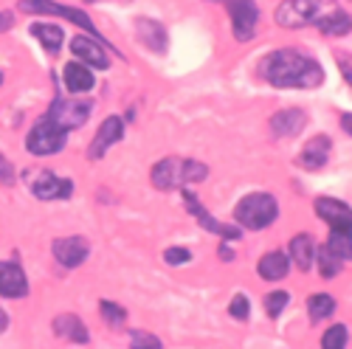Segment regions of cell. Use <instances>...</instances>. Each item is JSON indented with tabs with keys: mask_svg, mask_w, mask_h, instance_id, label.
<instances>
[{
	"mask_svg": "<svg viewBox=\"0 0 352 349\" xmlns=\"http://www.w3.org/2000/svg\"><path fill=\"white\" fill-rule=\"evenodd\" d=\"M287 302H290V296L285 293V290H274V293H268V296H265V310H268V315H271V318H279L282 310L287 307Z\"/></svg>",
	"mask_w": 352,
	"mask_h": 349,
	"instance_id": "obj_29",
	"label": "cell"
},
{
	"mask_svg": "<svg viewBox=\"0 0 352 349\" xmlns=\"http://www.w3.org/2000/svg\"><path fill=\"white\" fill-rule=\"evenodd\" d=\"M316 214L330 225V234H346L352 237V209L336 197H318L313 203Z\"/></svg>",
	"mask_w": 352,
	"mask_h": 349,
	"instance_id": "obj_8",
	"label": "cell"
},
{
	"mask_svg": "<svg viewBox=\"0 0 352 349\" xmlns=\"http://www.w3.org/2000/svg\"><path fill=\"white\" fill-rule=\"evenodd\" d=\"M341 127L352 135V113H344V115H341Z\"/></svg>",
	"mask_w": 352,
	"mask_h": 349,
	"instance_id": "obj_35",
	"label": "cell"
},
{
	"mask_svg": "<svg viewBox=\"0 0 352 349\" xmlns=\"http://www.w3.org/2000/svg\"><path fill=\"white\" fill-rule=\"evenodd\" d=\"M228 14H231V32L240 43H248L259 25V6L254 0H228Z\"/></svg>",
	"mask_w": 352,
	"mask_h": 349,
	"instance_id": "obj_9",
	"label": "cell"
},
{
	"mask_svg": "<svg viewBox=\"0 0 352 349\" xmlns=\"http://www.w3.org/2000/svg\"><path fill=\"white\" fill-rule=\"evenodd\" d=\"M32 37H37L40 40V45L45 48V51H51V54H56L63 48V40H65V34H63V28L60 25H54V23H32Z\"/></svg>",
	"mask_w": 352,
	"mask_h": 349,
	"instance_id": "obj_23",
	"label": "cell"
},
{
	"mask_svg": "<svg viewBox=\"0 0 352 349\" xmlns=\"http://www.w3.org/2000/svg\"><path fill=\"white\" fill-rule=\"evenodd\" d=\"M28 189H32V194L40 200H68L74 192V183L68 178H60L56 172L43 169L28 181Z\"/></svg>",
	"mask_w": 352,
	"mask_h": 349,
	"instance_id": "obj_11",
	"label": "cell"
},
{
	"mask_svg": "<svg viewBox=\"0 0 352 349\" xmlns=\"http://www.w3.org/2000/svg\"><path fill=\"white\" fill-rule=\"evenodd\" d=\"M153 186L161 192H172V189H184L186 183H200L209 178V166L200 161H184V158H164L153 166L150 172Z\"/></svg>",
	"mask_w": 352,
	"mask_h": 349,
	"instance_id": "obj_3",
	"label": "cell"
},
{
	"mask_svg": "<svg viewBox=\"0 0 352 349\" xmlns=\"http://www.w3.org/2000/svg\"><path fill=\"white\" fill-rule=\"evenodd\" d=\"M63 82L71 93H87V91H94V85H96L91 68L82 65V63H68L63 71Z\"/></svg>",
	"mask_w": 352,
	"mask_h": 349,
	"instance_id": "obj_21",
	"label": "cell"
},
{
	"mask_svg": "<svg viewBox=\"0 0 352 349\" xmlns=\"http://www.w3.org/2000/svg\"><path fill=\"white\" fill-rule=\"evenodd\" d=\"M276 217H279V203L268 192H251L237 203V209H234V223L248 231L268 228V225H274Z\"/></svg>",
	"mask_w": 352,
	"mask_h": 349,
	"instance_id": "obj_4",
	"label": "cell"
},
{
	"mask_svg": "<svg viewBox=\"0 0 352 349\" xmlns=\"http://www.w3.org/2000/svg\"><path fill=\"white\" fill-rule=\"evenodd\" d=\"M307 313H310V322L318 324V322H324V318H330L336 313V299L327 296V293H316L307 299Z\"/></svg>",
	"mask_w": 352,
	"mask_h": 349,
	"instance_id": "obj_24",
	"label": "cell"
},
{
	"mask_svg": "<svg viewBox=\"0 0 352 349\" xmlns=\"http://www.w3.org/2000/svg\"><path fill=\"white\" fill-rule=\"evenodd\" d=\"M6 327H9V315H6V310L0 307V335L6 333Z\"/></svg>",
	"mask_w": 352,
	"mask_h": 349,
	"instance_id": "obj_36",
	"label": "cell"
},
{
	"mask_svg": "<svg viewBox=\"0 0 352 349\" xmlns=\"http://www.w3.org/2000/svg\"><path fill=\"white\" fill-rule=\"evenodd\" d=\"M330 150H333V141L327 138V135H313L305 147H302V153H299V166L302 169H310V172H316V169H321L327 161H330Z\"/></svg>",
	"mask_w": 352,
	"mask_h": 349,
	"instance_id": "obj_15",
	"label": "cell"
},
{
	"mask_svg": "<svg viewBox=\"0 0 352 349\" xmlns=\"http://www.w3.org/2000/svg\"><path fill=\"white\" fill-rule=\"evenodd\" d=\"M290 259L296 262L299 271H310L316 262V243L310 234H296L290 240Z\"/></svg>",
	"mask_w": 352,
	"mask_h": 349,
	"instance_id": "obj_22",
	"label": "cell"
},
{
	"mask_svg": "<svg viewBox=\"0 0 352 349\" xmlns=\"http://www.w3.org/2000/svg\"><path fill=\"white\" fill-rule=\"evenodd\" d=\"M346 327L344 324H336L324 333V338H321V349H344L346 346Z\"/></svg>",
	"mask_w": 352,
	"mask_h": 349,
	"instance_id": "obj_28",
	"label": "cell"
},
{
	"mask_svg": "<svg viewBox=\"0 0 352 349\" xmlns=\"http://www.w3.org/2000/svg\"><path fill=\"white\" fill-rule=\"evenodd\" d=\"M305 124H307V115H305V110H299V107H290V110H282V113L271 115V133H274L276 138L296 135V133L305 130Z\"/></svg>",
	"mask_w": 352,
	"mask_h": 349,
	"instance_id": "obj_17",
	"label": "cell"
},
{
	"mask_svg": "<svg viewBox=\"0 0 352 349\" xmlns=\"http://www.w3.org/2000/svg\"><path fill=\"white\" fill-rule=\"evenodd\" d=\"M65 144H68V133L60 124H54L48 115H43V119L32 130H28V135H25V150L32 155H40V158L63 153Z\"/></svg>",
	"mask_w": 352,
	"mask_h": 349,
	"instance_id": "obj_5",
	"label": "cell"
},
{
	"mask_svg": "<svg viewBox=\"0 0 352 349\" xmlns=\"http://www.w3.org/2000/svg\"><path fill=\"white\" fill-rule=\"evenodd\" d=\"M276 23L282 28L316 25L327 37H344L352 32V17L338 0H282L276 6Z\"/></svg>",
	"mask_w": 352,
	"mask_h": 349,
	"instance_id": "obj_1",
	"label": "cell"
},
{
	"mask_svg": "<svg viewBox=\"0 0 352 349\" xmlns=\"http://www.w3.org/2000/svg\"><path fill=\"white\" fill-rule=\"evenodd\" d=\"M51 327H54V333H56V335L65 338V341H71V344H87V341H91V333H87L85 322H82L79 315H74V313H63V315H56Z\"/></svg>",
	"mask_w": 352,
	"mask_h": 349,
	"instance_id": "obj_19",
	"label": "cell"
},
{
	"mask_svg": "<svg viewBox=\"0 0 352 349\" xmlns=\"http://www.w3.org/2000/svg\"><path fill=\"white\" fill-rule=\"evenodd\" d=\"M99 313H102V318L110 327H122L124 318H127V310L119 307V304H113V302H99Z\"/></svg>",
	"mask_w": 352,
	"mask_h": 349,
	"instance_id": "obj_26",
	"label": "cell"
},
{
	"mask_svg": "<svg viewBox=\"0 0 352 349\" xmlns=\"http://www.w3.org/2000/svg\"><path fill=\"white\" fill-rule=\"evenodd\" d=\"M316 259H318V273L324 276V279H333V276L341 273V262L344 259H338L327 245L324 248H316Z\"/></svg>",
	"mask_w": 352,
	"mask_h": 349,
	"instance_id": "obj_25",
	"label": "cell"
},
{
	"mask_svg": "<svg viewBox=\"0 0 352 349\" xmlns=\"http://www.w3.org/2000/svg\"><path fill=\"white\" fill-rule=\"evenodd\" d=\"M0 183H6V186L14 183V166L3 153H0Z\"/></svg>",
	"mask_w": 352,
	"mask_h": 349,
	"instance_id": "obj_32",
	"label": "cell"
},
{
	"mask_svg": "<svg viewBox=\"0 0 352 349\" xmlns=\"http://www.w3.org/2000/svg\"><path fill=\"white\" fill-rule=\"evenodd\" d=\"M130 349H164L161 338L153 333H144V330H133L130 333Z\"/></svg>",
	"mask_w": 352,
	"mask_h": 349,
	"instance_id": "obj_27",
	"label": "cell"
},
{
	"mask_svg": "<svg viewBox=\"0 0 352 349\" xmlns=\"http://www.w3.org/2000/svg\"><path fill=\"white\" fill-rule=\"evenodd\" d=\"M14 23V17L12 14H6V12H0V32H3V28H9Z\"/></svg>",
	"mask_w": 352,
	"mask_h": 349,
	"instance_id": "obj_34",
	"label": "cell"
},
{
	"mask_svg": "<svg viewBox=\"0 0 352 349\" xmlns=\"http://www.w3.org/2000/svg\"><path fill=\"white\" fill-rule=\"evenodd\" d=\"M71 51L79 56V63H87V65H94L99 71H107L110 68V60H107V54L102 48V43L96 37H82L76 34L71 40Z\"/></svg>",
	"mask_w": 352,
	"mask_h": 349,
	"instance_id": "obj_16",
	"label": "cell"
},
{
	"mask_svg": "<svg viewBox=\"0 0 352 349\" xmlns=\"http://www.w3.org/2000/svg\"><path fill=\"white\" fill-rule=\"evenodd\" d=\"M20 12H28V14H60V17L71 20V23H76V25H82L85 32H91L96 40H102L99 32H96V25H94V20L87 17L82 9L60 6V3H51V0H20Z\"/></svg>",
	"mask_w": 352,
	"mask_h": 349,
	"instance_id": "obj_7",
	"label": "cell"
},
{
	"mask_svg": "<svg viewBox=\"0 0 352 349\" xmlns=\"http://www.w3.org/2000/svg\"><path fill=\"white\" fill-rule=\"evenodd\" d=\"M124 138V122L119 119V115H107V119L102 122L96 138L91 141V147H87V158L91 161H99L113 144H119Z\"/></svg>",
	"mask_w": 352,
	"mask_h": 349,
	"instance_id": "obj_12",
	"label": "cell"
},
{
	"mask_svg": "<svg viewBox=\"0 0 352 349\" xmlns=\"http://www.w3.org/2000/svg\"><path fill=\"white\" fill-rule=\"evenodd\" d=\"M51 251L63 268H79L87 259V254H91V245H87L85 237H63L51 245Z\"/></svg>",
	"mask_w": 352,
	"mask_h": 349,
	"instance_id": "obj_13",
	"label": "cell"
},
{
	"mask_svg": "<svg viewBox=\"0 0 352 349\" xmlns=\"http://www.w3.org/2000/svg\"><path fill=\"white\" fill-rule=\"evenodd\" d=\"M228 313H231V318H237V322H245L248 318V299L245 296H234L231 304H228Z\"/></svg>",
	"mask_w": 352,
	"mask_h": 349,
	"instance_id": "obj_31",
	"label": "cell"
},
{
	"mask_svg": "<svg viewBox=\"0 0 352 349\" xmlns=\"http://www.w3.org/2000/svg\"><path fill=\"white\" fill-rule=\"evenodd\" d=\"M256 273L265 279V282H279V279H285V276L290 273V259H287V254H282V251L265 254V256L259 259Z\"/></svg>",
	"mask_w": 352,
	"mask_h": 349,
	"instance_id": "obj_20",
	"label": "cell"
},
{
	"mask_svg": "<svg viewBox=\"0 0 352 349\" xmlns=\"http://www.w3.org/2000/svg\"><path fill=\"white\" fill-rule=\"evenodd\" d=\"M259 76L274 87H302V91H310L324 82L321 65L296 48H279L268 54L259 63Z\"/></svg>",
	"mask_w": 352,
	"mask_h": 349,
	"instance_id": "obj_2",
	"label": "cell"
},
{
	"mask_svg": "<svg viewBox=\"0 0 352 349\" xmlns=\"http://www.w3.org/2000/svg\"><path fill=\"white\" fill-rule=\"evenodd\" d=\"M184 206L197 217V223L206 228V231H212V234H217V237H223V240H240V225L234 223V225H226V223H220V220H214L206 209H203V203L197 200V194L195 192H189L186 186H184Z\"/></svg>",
	"mask_w": 352,
	"mask_h": 349,
	"instance_id": "obj_10",
	"label": "cell"
},
{
	"mask_svg": "<svg viewBox=\"0 0 352 349\" xmlns=\"http://www.w3.org/2000/svg\"><path fill=\"white\" fill-rule=\"evenodd\" d=\"M336 63H338V68H341V74H344L346 85H352V56L338 51V54H336Z\"/></svg>",
	"mask_w": 352,
	"mask_h": 349,
	"instance_id": "obj_33",
	"label": "cell"
},
{
	"mask_svg": "<svg viewBox=\"0 0 352 349\" xmlns=\"http://www.w3.org/2000/svg\"><path fill=\"white\" fill-rule=\"evenodd\" d=\"M0 85H3V74H0Z\"/></svg>",
	"mask_w": 352,
	"mask_h": 349,
	"instance_id": "obj_38",
	"label": "cell"
},
{
	"mask_svg": "<svg viewBox=\"0 0 352 349\" xmlns=\"http://www.w3.org/2000/svg\"><path fill=\"white\" fill-rule=\"evenodd\" d=\"M192 259V251L189 248H166L164 251V262L166 265H186Z\"/></svg>",
	"mask_w": 352,
	"mask_h": 349,
	"instance_id": "obj_30",
	"label": "cell"
},
{
	"mask_svg": "<svg viewBox=\"0 0 352 349\" xmlns=\"http://www.w3.org/2000/svg\"><path fill=\"white\" fill-rule=\"evenodd\" d=\"M28 293V279L17 262H0V296L23 299Z\"/></svg>",
	"mask_w": 352,
	"mask_h": 349,
	"instance_id": "obj_14",
	"label": "cell"
},
{
	"mask_svg": "<svg viewBox=\"0 0 352 349\" xmlns=\"http://www.w3.org/2000/svg\"><path fill=\"white\" fill-rule=\"evenodd\" d=\"M220 256H223V259H228V262H231V259H234V251H231V248H226V245H223V248H220Z\"/></svg>",
	"mask_w": 352,
	"mask_h": 349,
	"instance_id": "obj_37",
	"label": "cell"
},
{
	"mask_svg": "<svg viewBox=\"0 0 352 349\" xmlns=\"http://www.w3.org/2000/svg\"><path fill=\"white\" fill-rule=\"evenodd\" d=\"M91 110H94L91 102H79V99H63V96H56V99L51 102V107H48L45 115H48L54 124H60L65 133H71V130L82 127L87 119H91Z\"/></svg>",
	"mask_w": 352,
	"mask_h": 349,
	"instance_id": "obj_6",
	"label": "cell"
},
{
	"mask_svg": "<svg viewBox=\"0 0 352 349\" xmlns=\"http://www.w3.org/2000/svg\"><path fill=\"white\" fill-rule=\"evenodd\" d=\"M135 34H138V40L150 48V51H155V54H164L166 51V28L158 23V20H150V17H138L135 20Z\"/></svg>",
	"mask_w": 352,
	"mask_h": 349,
	"instance_id": "obj_18",
	"label": "cell"
}]
</instances>
